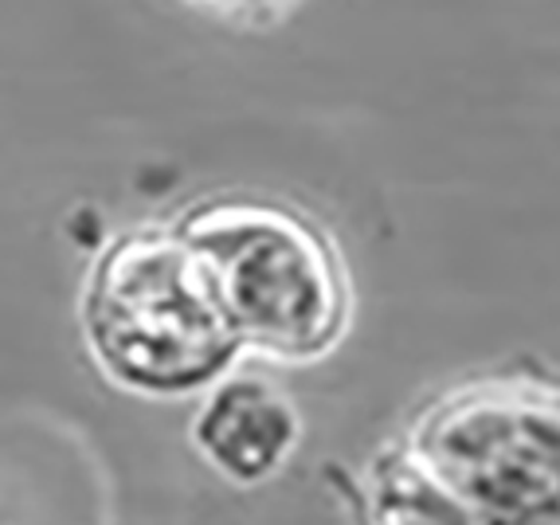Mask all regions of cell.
<instances>
[{
    "label": "cell",
    "instance_id": "cell-1",
    "mask_svg": "<svg viewBox=\"0 0 560 525\" xmlns=\"http://www.w3.org/2000/svg\"><path fill=\"white\" fill-rule=\"evenodd\" d=\"M177 235L235 341L306 361L341 338L349 318L346 271L326 235L302 217L224 200L200 208Z\"/></svg>",
    "mask_w": 560,
    "mask_h": 525
},
{
    "label": "cell",
    "instance_id": "cell-2",
    "mask_svg": "<svg viewBox=\"0 0 560 525\" xmlns=\"http://www.w3.org/2000/svg\"><path fill=\"white\" fill-rule=\"evenodd\" d=\"M86 334L121 385L188 393L224 369L240 341L215 310L180 235H126L91 275Z\"/></svg>",
    "mask_w": 560,
    "mask_h": 525
},
{
    "label": "cell",
    "instance_id": "cell-3",
    "mask_svg": "<svg viewBox=\"0 0 560 525\" xmlns=\"http://www.w3.org/2000/svg\"><path fill=\"white\" fill-rule=\"evenodd\" d=\"M408 455L475 525H560L557 388H458L416 423Z\"/></svg>",
    "mask_w": 560,
    "mask_h": 525
},
{
    "label": "cell",
    "instance_id": "cell-4",
    "mask_svg": "<svg viewBox=\"0 0 560 525\" xmlns=\"http://www.w3.org/2000/svg\"><path fill=\"white\" fill-rule=\"evenodd\" d=\"M197 443L228 479L259 482L299 443V412L267 381H228L208 396Z\"/></svg>",
    "mask_w": 560,
    "mask_h": 525
},
{
    "label": "cell",
    "instance_id": "cell-5",
    "mask_svg": "<svg viewBox=\"0 0 560 525\" xmlns=\"http://www.w3.org/2000/svg\"><path fill=\"white\" fill-rule=\"evenodd\" d=\"M373 510L376 525H475L467 510L458 506L411 455L384 463V475L376 479Z\"/></svg>",
    "mask_w": 560,
    "mask_h": 525
},
{
    "label": "cell",
    "instance_id": "cell-6",
    "mask_svg": "<svg viewBox=\"0 0 560 525\" xmlns=\"http://www.w3.org/2000/svg\"><path fill=\"white\" fill-rule=\"evenodd\" d=\"M192 4H200V9L220 12V16L252 20V24H259V20H271L275 12L287 9L290 0H192Z\"/></svg>",
    "mask_w": 560,
    "mask_h": 525
}]
</instances>
